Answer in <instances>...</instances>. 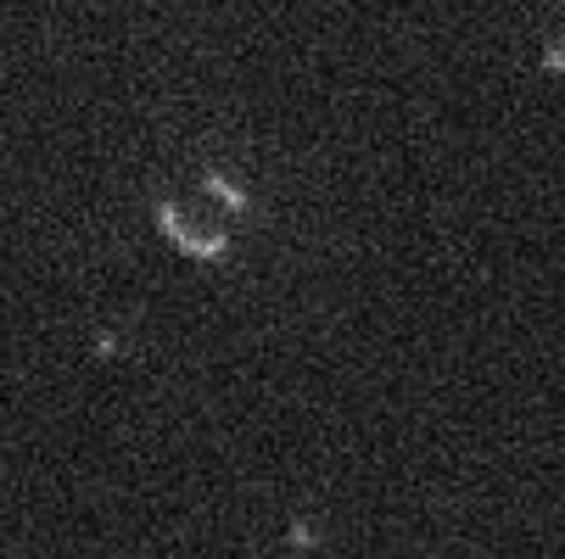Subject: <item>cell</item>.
<instances>
[{"label": "cell", "mask_w": 565, "mask_h": 559, "mask_svg": "<svg viewBox=\"0 0 565 559\" xmlns=\"http://www.w3.org/2000/svg\"><path fill=\"white\" fill-rule=\"evenodd\" d=\"M548 73H565V45H543V56H537Z\"/></svg>", "instance_id": "obj_3"}, {"label": "cell", "mask_w": 565, "mask_h": 559, "mask_svg": "<svg viewBox=\"0 0 565 559\" xmlns=\"http://www.w3.org/2000/svg\"><path fill=\"white\" fill-rule=\"evenodd\" d=\"M291 542H297V548H313L319 537H313V526H308V520H291Z\"/></svg>", "instance_id": "obj_4"}, {"label": "cell", "mask_w": 565, "mask_h": 559, "mask_svg": "<svg viewBox=\"0 0 565 559\" xmlns=\"http://www.w3.org/2000/svg\"><path fill=\"white\" fill-rule=\"evenodd\" d=\"M157 229H163V241L180 247L185 258H224L230 252V235H191L174 202H157Z\"/></svg>", "instance_id": "obj_1"}, {"label": "cell", "mask_w": 565, "mask_h": 559, "mask_svg": "<svg viewBox=\"0 0 565 559\" xmlns=\"http://www.w3.org/2000/svg\"><path fill=\"white\" fill-rule=\"evenodd\" d=\"M202 191H207V196H218L230 213H247V207H253V202H247V191H241V185H230L218 169H207V174H202Z\"/></svg>", "instance_id": "obj_2"}]
</instances>
